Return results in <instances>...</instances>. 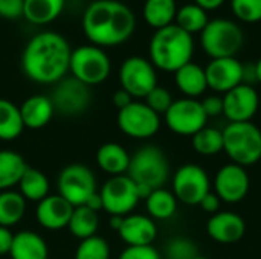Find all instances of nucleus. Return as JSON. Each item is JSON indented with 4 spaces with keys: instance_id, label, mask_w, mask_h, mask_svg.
<instances>
[{
    "instance_id": "1",
    "label": "nucleus",
    "mask_w": 261,
    "mask_h": 259,
    "mask_svg": "<svg viewBox=\"0 0 261 259\" xmlns=\"http://www.w3.org/2000/svg\"><path fill=\"white\" fill-rule=\"evenodd\" d=\"M70 55L72 49L63 35L40 32L28 41L21 55V69L38 84H57L69 70Z\"/></svg>"
},
{
    "instance_id": "2",
    "label": "nucleus",
    "mask_w": 261,
    "mask_h": 259,
    "mask_svg": "<svg viewBox=\"0 0 261 259\" xmlns=\"http://www.w3.org/2000/svg\"><path fill=\"white\" fill-rule=\"evenodd\" d=\"M135 29L133 11L118 0H95L83 14L84 35L98 47L122 44L133 35Z\"/></svg>"
},
{
    "instance_id": "3",
    "label": "nucleus",
    "mask_w": 261,
    "mask_h": 259,
    "mask_svg": "<svg viewBox=\"0 0 261 259\" xmlns=\"http://www.w3.org/2000/svg\"><path fill=\"white\" fill-rule=\"evenodd\" d=\"M148 53L150 61L156 69L174 73L191 63L194 53L193 35L174 23L158 29L150 40Z\"/></svg>"
},
{
    "instance_id": "4",
    "label": "nucleus",
    "mask_w": 261,
    "mask_h": 259,
    "mask_svg": "<svg viewBox=\"0 0 261 259\" xmlns=\"http://www.w3.org/2000/svg\"><path fill=\"white\" fill-rule=\"evenodd\" d=\"M127 176L136 183L141 198H147L151 191L164 188L170 176V165L165 153L156 145L141 147L130 156Z\"/></svg>"
},
{
    "instance_id": "5",
    "label": "nucleus",
    "mask_w": 261,
    "mask_h": 259,
    "mask_svg": "<svg viewBox=\"0 0 261 259\" xmlns=\"http://www.w3.org/2000/svg\"><path fill=\"white\" fill-rule=\"evenodd\" d=\"M223 133V151L243 168L261 160V130L252 122H229Z\"/></svg>"
},
{
    "instance_id": "6",
    "label": "nucleus",
    "mask_w": 261,
    "mask_h": 259,
    "mask_svg": "<svg viewBox=\"0 0 261 259\" xmlns=\"http://www.w3.org/2000/svg\"><path fill=\"white\" fill-rule=\"evenodd\" d=\"M202 49L211 60L216 58H231L236 56L243 44L245 34L242 27L228 18L210 20L205 29L200 32Z\"/></svg>"
},
{
    "instance_id": "7",
    "label": "nucleus",
    "mask_w": 261,
    "mask_h": 259,
    "mask_svg": "<svg viewBox=\"0 0 261 259\" xmlns=\"http://www.w3.org/2000/svg\"><path fill=\"white\" fill-rule=\"evenodd\" d=\"M112 63L102 47L86 44L72 50L69 70L72 76L86 85H96L107 79L110 75Z\"/></svg>"
},
{
    "instance_id": "8",
    "label": "nucleus",
    "mask_w": 261,
    "mask_h": 259,
    "mask_svg": "<svg viewBox=\"0 0 261 259\" xmlns=\"http://www.w3.org/2000/svg\"><path fill=\"white\" fill-rule=\"evenodd\" d=\"M102 209L116 217H127L138 206L141 197L136 183L127 176L110 177L99 191Z\"/></svg>"
},
{
    "instance_id": "9",
    "label": "nucleus",
    "mask_w": 261,
    "mask_h": 259,
    "mask_svg": "<svg viewBox=\"0 0 261 259\" xmlns=\"http://www.w3.org/2000/svg\"><path fill=\"white\" fill-rule=\"evenodd\" d=\"M58 192L73 208L86 206L96 194V179L90 168L73 163L66 166L58 177Z\"/></svg>"
},
{
    "instance_id": "10",
    "label": "nucleus",
    "mask_w": 261,
    "mask_h": 259,
    "mask_svg": "<svg viewBox=\"0 0 261 259\" xmlns=\"http://www.w3.org/2000/svg\"><path fill=\"white\" fill-rule=\"evenodd\" d=\"M211 192L208 172L194 163L182 165L173 177V194L177 202L190 206H199L203 197Z\"/></svg>"
},
{
    "instance_id": "11",
    "label": "nucleus",
    "mask_w": 261,
    "mask_h": 259,
    "mask_svg": "<svg viewBox=\"0 0 261 259\" xmlns=\"http://www.w3.org/2000/svg\"><path fill=\"white\" fill-rule=\"evenodd\" d=\"M119 82L132 98H145L158 85L156 67L144 56H130L121 64Z\"/></svg>"
},
{
    "instance_id": "12",
    "label": "nucleus",
    "mask_w": 261,
    "mask_h": 259,
    "mask_svg": "<svg viewBox=\"0 0 261 259\" xmlns=\"http://www.w3.org/2000/svg\"><path fill=\"white\" fill-rule=\"evenodd\" d=\"M167 127L180 136H194L197 131L206 127L208 116L199 99L182 98L173 101L168 111L164 114Z\"/></svg>"
},
{
    "instance_id": "13",
    "label": "nucleus",
    "mask_w": 261,
    "mask_h": 259,
    "mask_svg": "<svg viewBox=\"0 0 261 259\" xmlns=\"http://www.w3.org/2000/svg\"><path fill=\"white\" fill-rule=\"evenodd\" d=\"M119 130L133 139H148L159 131L161 118L145 102L133 101L130 105L118 111L116 118Z\"/></svg>"
},
{
    "instance_id": "14",
    "label": "nucleus",
    "mask_w": 261,
    "mask_h": 259,
    "mask_svg": "<svg viewBox=\"0 0 261 259\" xmlns=\"http://www.w3.org/2000/svg\"><path fill=\"white\" fill-rule=\"evenodd\" d=\"M50 101L55 111H60L64 116H76L87 110L92 93L90 87L78 81L76 78H63L57 82Z\"/></svg>"
},
{
    "instance_id": "15",
    "label": "nucleus",
    "mask_w": 261,
    "mask_h": 259,
    "mask_svg": "<svg viewBox=\"0 0 261 259\" xmlns=\"http://www.w3.org/2000/svg\"><path fill=\"white\" fill-rule=\"evenodd\" d=\"M251 186V179L246 169L236 163H228L222 166L214 179V192L217 197L229 205L242 202Z\"/></svg>"
},
{
    "instance_id": "16",
    "label": "nucleus",
    "mask_w": 261,
    "mask_h": 259,
    "mask_svg": "<svg viewBox=\"0 0 261 259\" xmlns=\"http://www.w3.org/2000/svg\"><path fill=\"white\" fill-rule=\"evenodd\" d=\"M258 105L260 96L254 85L240 84L223 96V114L229 122H251Z\"/></svg>"
},
{
    "instance_id": "17",
    "label": "nucleus",
    "mask_w": 261,
    "mask_h": 259,
    "mask_svg": "<svg viewBox=\"0 0 261 259\" xmlns=\"http://www.w3.org/2000/svg\"><path fill=\"white\" fill-rule=\"evenodd\" d=\"M242 72L243 63L236 56L211 60L205 67L208 89L217 93H226L242 84Z\"/></svg>"
},
{
    "instance_id": "18",
    "label": "nucleus",
    "mask_w": 261,
    "mask_h": 259,
    "mask_svg": "<svg viewBox=\"0 0 261 259\" xmlns=\"http://www.w3.org/2000/svg\"><path fill=\"white\" fill-rule=\"evenodd\" d=\"M206 234L211 240L220 244L239 243L246 234L245 220L236 212H217L206 223Z\"/></svg>"
},
{
    "instance_id": "19",
    "label": "nucleus",
    "mask_w": 261,
    "mask_h": 259,
    "mask_svg": "<svg viewBox=\"0 0 261 259\" xmlns=\"http://www.w3.org/2000/svg\"><path fill=\"white\" fill-rule=\"evenodd\" d=\"M73 206L58 195H47L37 206L35 215L38 223L47 231H60L67 227L70 217L73 214Z\"/></svg>"
},
{
    "instance_id": "20",
    "label": "nucleus",
    "mask_w": 261,
    "mask_h": 259,
    "mask_svg": "<svg viewBox=\"0 0 261 259\" xmlns=\"http://www.w3.org/2000/svg\"><path fill=\"white\" fill-rule=\"evenodd\" d=\"M118 234L127 246H151L158 237V227L153 218L133 214L124 217Z\"/></svg>"
},
{
    "instance_id": "21",
    "label": "nucleus",
    "mask_w": 261,
    "mask_h": 259,
    "mask_svg": "<svg viewBox=\"0 0 261 259\" xmlns=\"http://www.w3.org/2000/svg\"><path fill=\"white\" fill-rule=\"evenodd\" d=\"M55 113L54 104L50 98L44 95H34L29 96L20 105V114L23 125L31 130H40L46 127Z\"/></svg>"
},
{
    "instance_id": "22",
    "label": "nucleus",
    "mask_w": 261,
    "mask_h": 259,
    "mask_svg": "<svg viewBox=\"0 0 261 259\" xmlns=\"http://www.w3.org/2000/svg\"><path fill=\"white\" fill-rule=\"evenodd\" d=\"M174 81L177 89L185 95V98L191 99H197L208 89L205 67L193 61L180 67L177 72H174Z\"/></svg>"
},
{
    "instance_id": "23",
    "label": "nucleus",
    "mask_w": 261,
    "mask_h": 259,
    "mask_svg": "<svg viewBox=\"0 0 261 259\" xmlns=\"http://www.w3.org/2000/svg\"><path fill=\"white\" fill-rule=\"evenodd\" d=\"M12 259H47L49 250L46 241L32 231H21L14 235L9 250Z\"/></svg>"
},
{
    "instance_id": "24",
    "label": "nucleus",
    "mask_w": 261,
    "mask_h": 259,
    "mask_svg": "<svg viewBox=\"0 0 261 259\" xmlns=\"http://www.w3.org/2000/svg\"><path fill=\"white\" fill-rule=\"evenodd\" d=\"M96 163L98 166L110 174L115 176H124L128 171L130 165V154L125 151L124 147L115 142H107L101 145L96 151Z\"/></svg>"
},
{
    "instance_id": "25",
    "label": "nucleus",
    "mask_w": 261,
    "mask_h": 259,
    "mask_svg": "<svg viewBox=\"0 0 261 259\" xmlns=\"http://www.w3.org/2000/svg\"><path fill=\"white\" fill-rule=\"evenodd\" d=\"M64 9V0H24L23 15L32 24H49Z\"/></svg>"
},
{
    "instance_id": "26",
    "label": "nucleus",
    "mask_w": 261,
    "mask_h": 259,
    "mask_svg": "<svg viewBox=\"0 0 261 259\" xmlns=\"http://www.w3.org/2000/svg\"><path fill=\"white\" fill-rule=\"evenodd\" d=\"M28 168L29 166L18 153L9 150L0 151V192L9 191L12 186L18 185Z\"/></svg>"
},
{
    "instance_id": "27",
    "label": "nucleus",
    "mask_w": 261,
    "mask_h": 259,
    "mask_svg": "<svg viewBox=\"0 0 261 259\" xmlns=\"http://www.w3.org/2000/svg\"><path fill=\"white\" fill-rule=\"evenodd\" d=\"M142 14L147 24L156 31L170 26L174 23L177 14L176 0H145Z\"/></svg>"
},
{
    "instance_id": "28",
    "label": "nucleus",
    "mask_w": 261,
    "mask_h": 259,
    "mask_svg": "<svg viewBox=\"0 0 261 259\" xmlns=\"http://www.w3.org/2000/svg\"><path fill=\"white\" fill-rule=\"evenodd\" d=\"M26 212V200L20 192L2 191L0 192V226L12 227L21 221Z\"/></svg>"
},
{
    "instance_id": "29",
    "label": "nucleus",
    "mask_w": 261,
    "mask_h": 259,
    "mask_svg": "<svg viewBox=\"0 0 261 259\" xmlns=\"http://www.w3.org/2000/svg\"><path fill=\"white\" fill-rule=\"evenodd\" d=\"M145 206L150 218L154 220H168L177 211V198L173 191L159 188L151 191V194L145 198Z\"/></svg>"
},
{
    "instance_id": "30",
    "label": "nucleus",
    "mask_w": 261,
    "mask_h": 259,
    "mask_svg": "<svg viewBox=\"0 0 261 259\" xmlns=\"http://www.w3.org/2000/svg\"><path fill=\"white\" fill-rule=\"evenodd\" d=\"M99 227V217L98 212L92 211L87 206H78L73 209L67 229L75 238L86 240L95 237Z\"/></svg>"
},
{
    "instance_id": "31",
    "label": "nucleus",
    "mask_w": 261,
    "mask_h": 259,
    "mask_svg": "<svg viewBox=\"0 0 261 259\" xmlns=\"http://www.w3.org/2000/svg\"><path fill=\"white\" fill-rule=\"evenodd\" d=\"M17 186L20 188V194L24 200L29 202L40 203L49 195V180L40 169L35 168H28Z\"/></svg>"
},
{
    "instance_id": "32",
    "label": "nucleus",
    "mask_w": 261,
    "mask_h": 259,
    "mask_svg": "<svg viewBox=\"0 0 261 259\" xmlns=\"http://www.w3.org/2000/svg\"><path fill=\"white\" fill-rule=\"evenodd\" d=\"M24 125L20 114V107L8 99L0 98V140L9 142L17 139Z\"/></svg>"
},
{
    "instance_id": "33",
    "label": "nucleus",
    "mask_w": 261,
    "mask_h": 259,
    "mask_svg": "<svg viewBox=\"0 0 261 259\" xmlns=\"http://www.w3.org/2000/svg\"><path fill=\"white\" fill-rule=\"evenodd\" d=\"M208 21L210 20H208L206 11H203L196 3H188L177 9L174 24H177L180 29L188 32L190 35H193V34L202 32L205 29V26L208 24Z\"/></svg>"
},
{
    "instance_id": "34",
    "label": "nucleus",
    "mask_w": 261,
    "mask_h": 259,
    "mask_svg": "<svg viewBox=\"0 0 261 259\" xmlns=\"http://www.w3.org/2000/svg\"><path fill=\"white\" fill-rule=\"evenodd\" d=\"M193 148L200 156H216L223 151V133L217 128L205 127L193 136Z\"/></svg>"
},
{
    "instance_id": "35",
    "label": "nucleus",
    "mask_w": 261,
    "mask_h": 259,
    "mask_svg": "<svg viewBox=\"0 0 261 259\" xmlns=\"http://www.w3.org/2000/svg\"><path fill=\"white\" fill-rule=\"evenodd\" d=\"M75 259H110L109 243L98 235L81 240L75 252Z\"/></svg>"
},
{
    "instance_id": "36",
    "label": "nucleus",
    "mask_w": 261,
    "mask_h": 259,
    "mask_svg": "<svg viewBox=\"0 0 261 259\" xmlns=\"http://www.w3.org/2000/svg\"><path fill=\"white\" fill-rule=\"evenodd\" d=\"M232 14L243 23H260L261 0H231Z\"/></svg>"
},
{
    "instance_id": "37",
    "label": "nucleus",
    "mask_w": 261,
    "mask_h": 259,
    "mask_svg": "<svg viewBox=\"0 0 261 259\" xmlns=\"http://www.w3.org/2000/svg\"><path fill=\"white\" fill-rule=\"evenodd\" d=\"M167 258L168 259H194L199 256V250L194 241L188 238H173L167 244Z\"/></svg>"
},
{
    "instance_id": "38",
    "label": "nucleus",
    "mask_w": 261,
    "mask_h": 259,
    "mask_svg": "<svg viewBox=\"0 0 261 259\" xmlns=\"http://www.w3.org/2000/svg\"><path fill=\"white\" fill-rule=\"evenodd\" d=\"M145 104H147L154 113H158V114L161 116V114H165V113L168 111V108L171 107V104H173V96H171V93H170L165 87L156 85V87L145 96Z\"/></svg>"
},
{
    "instance_id": "39",
    "label": "nucleus",
    "mask_w": 261,
    "mask_h": 259,
    "mask_svg": "<svg viewBox=\"0 0 261 259\" xmlns=\"http://www.w3.org/2000/svg\"><path fill=\"white\" fill-rule=\"evenodd\" d=\"M118 259H162L153 246H128Z\"/></svg>"
},
{
    "instance_id": "40",
    "label": "nucleus",
    "mask_w": 261,
    "mask_h": 259,
    "mask_svg": "<svg viewBox=\"0 0 261 259\" xmlns=\"http://www.w3.org/2000/svg\"><path fill=\"white\" fill-rule=\"evenodd\" d=\"M24 0H0V17L14 20L23 15Z\"/></svg>"
},
{
    "instance_id": "41",
    "label": "nucleus",
    "mask_w": 261,
    "mask_h": 259,
    "mask_svg": "<svg viewBox=\"0 0 261 259\" xmlns=\"http://www.w3.org/2000/svg\"><path fill=\"white\" fill-rule=\"evenodd\" d=\"M200 104L208 118H216L219 114H223V98L219 95L206 96L203 101H200Z\"/></svg>"
},
{
    "instance_id": "42",
    "label": "nucleus",
    "mask_w": 261,
    "mask_h": 259,
    "mask_svg": "<svg viewBox=\"0 0 261 259\" xmlns=\"http://www.w3.org/2000/svg\"><path fill=\"white\" fill-rule=\"evenodd\" d=\"M220 205H222V200L217 197V194L216 192H208L205 197H203V200L199 203V206L205 211V212H208V214H211V215H214V214H217L219 212V209H220Z\"/></svg>"
},
{
    "instance_id": "43",
    "label": "nucleus",
    "mask_w": 261,
    "mask_h": 259,
    "mask_svg": "<svg viewBox=\"0 0 261 259\" xmlns=\"http://www.w3.org/2000/svg\"><path fill=\"white\" fill-rule=\"evenodd\" d=\"M255 82H258V76H257V66H255V63H246V64H243L242 84L254 85Z\"/></svg>"
},
{
    "instance_id": "44",
    "label": "nucleus",
    "mask_w": 261,
    "mask_h": 259,
    "mask_svg": "<svg viewBox=\"0 0 261 259\" xmlns=\"http://www.w3.org/2000/svg\"><path fill=\"white\" fill-rule=\"evenodd\" d=\"M12 240H14V235L11 234L9 227L0 226V255L9 253L11 246H12Z\"/></svg>"
},
{
    "instance_id": "45",
    "label": "nucleus",
    "mask_w": 261,
    "mask_h": 259,
    "mask_svg": "<svg viewBox=\"0 0 261 259\" xmlns=\"http://www.w3.org/2000/svg\"><path fill=\"white\" fill-rule=\"evenodd\" d=\"M133 102V98L130 93H127L124 89H119L113 93V104L118 110H122L125 108L127 105H130Z\"/></svg>"
},
{
    "instance_id": "46",
    "label": "nucleus",
    "mask_w": 261,
    "mask_h": 259,
    "mask_svg": "<svg viewBox=\"0 0 261 259\" xmlns=\"http://www.w3.org/2000/svg\"><path fill=\"white\" fill-rule=\"evenodd\" d=\"M194 3L197 5V6H200L203 11H216V9H219L223 3H225V0H194Z\"/></svg>"
},
{
    "instance_id": "47",
    "label": "nucleus",
    "mask_w": 261,
    "mask_h": 259,
    "mask_svg": "<svg viewBox=\"0 0 261 259\" xmlns=\"http://www.w3.org/2000/svg\"><path fill=\"white\" fill-rule=\"evenodd\" d=\"M122 220H124V217L112 215V220H110V226H112V229L118 232V231H119V227H121V224H122Z\"/></svg>"
},
{
    "instance_id": "48",
    "label": "nucleus",
    "mask_w": 261,
    "mask_h": 259,
    "mask_svg": "<svg viewBox=\"0 0 261 259\" xmlns=\"http://www.w3.org/2000/svg\"><path fill=\"white\" fill-rule=\"evenodd\" d=\"M255 66H257V76H258V82L261 84V58L255 63Z\"/></svg>"
},
{
    "instance_id": "49",
    "label": "nucleus",
    "mask_w": 261,
    "mask_h": 259,
    "mask_svg": "<svg viewBox=\"0 0 261 259\" xmlns=\"http://www.w3.org/2000/svg\"><path fill=\"white\" fill-rule=\"evenodd\" d=\"M194 259H210V258H206V256H202V255H199L197 258H194Z\"/></svg>"
}]
</instances>
